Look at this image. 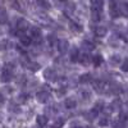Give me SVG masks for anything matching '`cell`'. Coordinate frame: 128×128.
Listing matches in <instances>:
<instances>
[{"mask_svg": "<svg viewBox=\"0 0 128 128\" xmlns=\"http://www.w3.org/2000/svg\"><path fill=\"white\" fill-rule=\"evenodd\" d=\"M31 34H32V37H34L35 40L41 42V30L38 27H32L31 28Z\"/></svg>", "mask_w": 128, "mask_h": 128, "instance_id": "9c48e42d", "label": "cell"}, {"mask_svg": "<svg viewBox=\"0 0 128 128\" xmlns=\"http://www.w3.org/2000/svg\"><path fill=\"white\" fill-rule=\"evenodd\" d=\"M13 80V68L12 67H5L2 72V81L3 82H9V81H12Z\"/></svg>", "mask_w": 128, "mask_h": 128, "instance_id": "6da1fadb", "label": "cell"}, {"mask_svg": "<svg viewBox=\"0 0 128 128\" xmlns=\"http://www.w3.org/2000/svg\"><path fill=\"white\" fill-rule=\"evenodd\" d=\"M120 105H122L120 100H115V101L112 102L110 108H112V110H118V109H120Z\"/></svg>", "mask_w": 128, "mask_h": 128, "instance_id": "7402d4cb", "label": "cell"}, {"mask_svg": "<svg viewBox=\"0 0 128 128\" xmlns=\"http://www.w3.org/2000/svg\"><path fill=\"white\" fill-rule=\"evenodd\" d=\"M49 128H55V127H49Z\"/></svg>", "mask_w": 128, "mask_h": 128, "instance_id": "74e56055", "label": "cell"}, {"mask_svg": "<svg viewBox=\"0 0 128 128\" xmlns=\"http://www.w3.org/2000/svg\"><path fill=\"white\" fill-rule=\"evenodd\" d=\"M102 56L101 55H95L94 58H92V63H94V66L95 67H99V66H101L102 64Z\"/></svg>", "mask_w": 128, "mask_h": 128, "instance_id": "ffe728a7", "label": "cell"}, {"mask_svg": "<svg viewBox=\"0 0 128 128\" xmlns=\"http://www.w3.org/2000/svg\"><path fill=\"white\" fill-rule=\"evenodd\" d=\"M36 98H37V101H38V102H42V104H45V102H48V101L50 100V98H51V96H50V94H49L48 91L42 90V91L37 92Z\"/></svg>", "mask_w": 128, "mask_h": 128, "instance_id": "7a4b0ae2", "label": "cell"}, {"mask_svg": "<svg viewBox=\"0 0 128 128\" xmlns=\"http://www.w3.org/2000/svg\"><path fill=\"white\" fill-rule=\"evenodd\" d=\"M69 27L76 32H82V26L76 23V22H73V20H69Z\"/></svg>", "mask_w": 128, "mask_h": 128, "instance_id": "d6986e66", "label": "cell"}, {"mask_svg": "<svg viewBox=\"0 0 128 128\" xmlns=\"http://www.w3.org/2000/svg\"><path fill=\"white\" fill-rule=\"evenodd\" d=\"M91 81V74H82L80 77V82L81 83H87Z\"/></svg>", "mask_w": 128, "mask_h": 128, "instance_id": "44dd1931", "label": "cell"}, {"mask_svg": "<svg viewBox=\"0 0 128 128\" xmlns=\"http://www.w3.org/2000/svg\"><path fill=\"white\" fill-rule=\"evenodd\" d=\"M99 124H100L101 127L108 126V124H109V119H108V116H102V118H100V120H99Z\"/></svg>", "mask_w": 128, "mask_h": 128, "instance_id": "f546056e", "label": "cell"}, {"mask_svg": "<svg viewBox=\"0 0 128 128\" xmlns=\"http://www.w3.org/2000/svg\"><path fill=\"white\" fill-rule=\"evenodd\" d=\"M122 70L123 72H128V58L124 59V62L122 63Z\"/></svg>", "mask_w": 128, "mask_h": 128, "instance_id": "d6a6232c", "label": "cell"}, {"mask_svg": "<svg viewBox=\"0 0 128 128\" xmlns=\"http://www.w3.org/2000/svg\"><path fill=\"white\" fill-rule=\"evenodd\" d=\"M4 102H5V99H4L3 94H0V106H3V105H4Z\"/></svg>", "mask_w": 128, "mask_h": 128, "instance_id": "e575fe53", "label": "cell"}, {"mask_svg": "<svg viewBox=\"0 0 128 128\" xmlns=\"http://www.w3.org/2000/svg\"><path fill=\"white\" fill-rule=\"evenodd\" d=\"M28 27H30V23L27 22L26 19L19 18L17 20V30H18V32H24V31L28 30Z\"/></svg>", "mask_w": 128, "mask_h": 128, "instance_id": "3957f363", "label": "cell"}, {"mask_svg": "<svg viewBox=\"0 0 128 128\" xmlns=\"http://www.w3.org/2000/svg\"><path fill=\"white\" fill-rule=\"evenodd\" d=\"M110 63L113 64V66L119 64V63H120V56H119V55H113V56L110 58Z\"/></svg>", "mask_w": 128, "mask_h": 128, "instance_id": "484cf974", "label": "cell"}, {"mask_svg": "<svg viewBox=\"0 0 128 128\" xmlns=\"http://www.w3.org/2000/svg\"><path fill=\"white\" fill-rule=\"evenodd\" d=\"M28 99V95H26V94H22V95H19V98H18V100L20 101V102H24L26 100Z\"/></svg>", "mask_w": 128, "mask_h": 128, "instance_id": "836d02e7", "label": "cell"}, {"mask_svg": "<svg viewBox=\"0 0 128 128\" xmlns=\"http://www.w3.org/2000/svg\"><path fill=\"white\" fill-rule=\"evenodd\" d=\"M72 128H82V127H72Z\"/></svg>", "mask_w": 128, "mask_h": 128, "instance_id": "d590c367", "label": "cell"}, {"mask_svg": "<svg viewBox=\"0 0 128 128\" xmlns=\"http://www.w3.org/2000/svg\"><path fill=\"white\" fill-rule=\"evenodd\" d=\"M63 124H64V118H58V119H55L54 126H52V127H55V128H62Z\"/></svg>", "mask_w": 128, "mask_h": 128, "instance_id": "d4e9b609", "label": "cell"}, {"mask_svg": "<svg viewBox=\"0 0 128 128\" xmlns=\"http://www.w3.org/2000/svg\"><path fill=\"white\" fill-rule=\"evenodd\" d=\"M36 122H37V126L38 127H45L48 124V116L45 115H38L36 118Z\"/></svg>", "mask_w": 128, "mask_h": 128, "instance_id": "4fadbf2b", "label": "cell"}, {"mask_svg": "<svg viewBox=\"0 0 128 128\" xmlns=\"http://www.w3.org/2000/svg\"><path fill=\"white\" fill-rule=\"evenodd\" d=\"M104 5V0H91V6L95 12H101Z\"/></svg>", "mask_w": 128, "mask_h": 128, "instance_id": "52a82bcc", "label": "cell"}, {"mask_svg": "<svg viewBox=\"0 0 128 128\" xmlns=\"http://www.w3.org/2000/svg\"><path fill=\"white\" fill-rule=\"evenodd\" d=\"M106 34H108V30L105 27H96L95 28V35L98 37H104Z\"/></svg>", "mask_w": 128, "mask_h": 128, "instance_id": "5bb4252c", "label": "cell"}, {"mask_svg": "<svg viewBox=\"0 0 128 128\" xmlns=\"http://www.w3.org/2000/svg\"><path fill=\"white\" fill-rule=\"evenodd\" d=\"M118 8H119V14L120 16L128 17V3L127 2H120Z\"/></svg>", "mask_w": 128, "mask_h": 128, "instance_id": "ba28073f", "label": "cell"}, {"mask_svg": "<svg viewBox=\"0 0 128 128\" xmlns=\"http://www.w3.org/2000/svg\"><path fill=\"white\" fill-rule=\"evenodd\" d=\"M59 2H66V0H59Z\"/></svg>", "mask_w": 128, "mask_h": 128, "instance_id": "8d00e7d4", "label": "cell"}, {"mask_svg": "<svg viewBox=\"0 0 128 128\" xmlns=\"http://www.w3.org/2000/svg\"><path fill=\"white\" fill-rule=\"evenodd\" d=\"M123 127H124V122H122L120 119L113 122V128H123Z\"/></svg>", "mask_w": 128, "mask_h": 128, "instance_id": "f1b7e54d", "label": "cell"}, {"mask_svg": "<svg viewBox=\"0 0 128 128\" xmlns=\"http://www.w3.org/2000/svg\"><path fill=\"white\" fill-rule=\"evenodd\" d=\"M64 105H66L67 109H74L77 106V101L74 99H67L66 102H64Z\"/></svg>", "mask_w": 128, "mask_h": 128, "instance_id": "2e32d148", "label": "cell"}, {"mask_svg": "<svg viewBox=\"0 0 128 128\" xmlns=\"http://www.w3.org/2000/svg\"><path fill=\"white\" fill-rule=\"evenodd\" d=\"M26 66H27V68H28L30 70H32V72H36V70L40 69V64H38V63H35V62H28Z\"/></svg>", "mask_w": 128, "mask_h": 128, "instance_id": "e0dca14e", "label": "cell"}, {"mask_svg": "<svg viewBox=\"0 0 128 128\" xmlns=\"http://www.w3.org/2000/svg\"><path fill=\"white\" fill-rule=\"evenodd\" d=\"M90 60H92L87 54H80V56H78V60L77 62H80L81 64H83V66H87V64L90 63Z\"/></svg>", "mask_w": 128, "mask_h": 128, "instance_id": "30bf717a", "label": "cell"}, {"mask_svg": "<svg viewBox=\"0 0 128 128\" xmlns=\"http://www.w3.org/2000/svg\"><path fill=\"white\" fill-rule=\"evenodd\" d=\"M119 119L122 122H128V110H123L119 114Z\"/></svg>", "mask_w": 128, "mask_h": 128, "instance_id": "cb8c5ba5", "label": "cell"}, {"mask_svg": "<svg viewBox=\"0 0 128 128\" xmlns=\"http://www.w3.org/2000/svg\"><path fill=\"white\" fill-rule=\"evenodd\" d=\"M94 87L96 91H99V92H102L105 88H106V83L102 82V81H98V82H95L94 83Z\"/></svg>", "mask_w": 128, "mask_h": 128, "instance_id": "7c38bea8", "label": "cell"}, {"mask_svg": "<svg viewBox=\"0 0 128 128\" xmlns=\"http://www.w3.org/2000/svg\"><path fill=\"white\" fill-rule=\"evenodd\" d=\"M98 114H99L98 112H95V110L92 109L90 113H87V114H86V118H87V119H90V120H92L94 118H96V116H98Z\"/></svg>", "mask_w": 128, "mask_h": 128, "instance_id": "4316f807", "label": "cell"}, {"mask_svg": "<svg viewBox=\"0 0 128 128\" xmlns=\"http://www.w3.org/2000/svg\"><path fill=\"white\" fill-rule=\"evenodd\" d=\"M37 128H38V127H37Z\"/></svg>", "mask_w": 128, "mask_h": 128, "instance_id": "f35d334b", "label": "cell"}, {"mask_svg": "<svg viewBox=\"0 0 128 128\" xmlns=\"http://www.w3.org/2000/svg\"><path fill=\"white\" fill-rule=\"evenodd\" d=\"M82 49L87 50V51H91V50L95 49V45H94V42H91V41H88V40H83V42H82Z\"/></svg>", "mask_w": 128, "mask_h": 128, "instance_id": "8fae6325", "label": "cell"}, {"mask_svg": "<svg viewBox=\"0 0 128 128\" xmlns=\"http://www.w3.org/2000/svg\"><path fill=\"white\" fill-rule=\"evenodd\" d=\"M92 19L94 20H100L101 19V12H95V10H92Z\"/></svg>", "mask_w": 128, "mask_h": 128, "instance_id": "1f68e13d", "label": "cell"}, {"mask_svg": "<svg viewBox=\"0 0 128 128\" xmlns=\"http://www.w3.org/2000/svg\"><path fill=\"white\" fill-rule=\"evenodd\" d=\"M48 41H49V44H50V45H55V44H58V38H56L55 35H50V36L48 37Z\"/></svg>", "mask_w": 128, "mask_h": 128, "instance_id": "83f0119b", "label": "cell"}, {"mask_svg": "<svg viewBox=\"0 0 128 128\" xmlns=\"http://www.w3.org/2000/svg\"><path fill=\"white\" fill-rule=\"evenodd\" d=\"M102 109H104V102L102 101H98V102L95 104V106H94V110L98 112V113H100Z\"/></svg>", "mask_w": 128, "mask_h": 128, "instance_id": "603a6c76", "label": "cell"}, {"mask_svg": "<svg viewBox=\"0 0 128 128\" xmlns=\"http://www.w3.org/2000/svg\"><path fill=\"white\" fill-rule=\"evenodd\" d=\"M44 77L48 80V81H55L56 78V72L52 69V68H48L44 70Z\"/></svg>", "mask_w": 128, "mask_h": 128, "instance_id": "5b68a950", "label": "cell"}, {"mask_svg": "<svg viewBox=\"0 0 128 128\" xmlns=\"http://www.w3.org/2000/svg\"><path fill=\"white\" fill-rule=\"evenodd\" d=\"M58 50L59 52H62V54H64V52H67V50L69 49V44L67 40H58Z\"/></svg>", "mask_w": 128, "mask_h": 128, "instance_id": "277c9868", "label": "cell"}, {"mask_svg": "<svg viewBox=\"0 0 128 128\" xmlns=\"http://www.w3.org/2000/svg\"><path fill=\"white\" fill-rule=\"evenodd\" d=\"M37 5L42 9H50L51 8V5L48 0H37Z\"/></svg>", "mask_w": 128, "mask_h": 128, "instance_id": "ac0fdd59", "label": "cell"}, {"mask_svg": "<svg viewBox=\"0 0 128 128\" xmlns=\"http://www.w3.org/2000/svg\"><path fill=\"white\" fill-rule=\"evenodd\" d=\"M18 36H19V40H20V42L24 45V46H28V45H31L32 44V38L28 36V35H26L24 32H18Z\"/></svg>", "mask_w": 128, "mask_h": 128, "instance_id": "8992f818", "label": "cell"}, {"mask_svg": "<svg viewBox=\"0 0 128 128\" xmlns=\"http://www.w3.org/2000/svg\"><path fill=\"white\" fill-rule=\"evenodd\" d=\"M6 20H8V16L4 10H2V12H0V23H5Z\"/></svg>", "mask_w": 128, "mask_h": 128, "instance_id": "4dcf8cb0", "label": "cell"}, {"mask_svg": "<svg viewBox=\"0 0 128 128\" xmlns=\"http://www.w3.org/2000/svg\"><path fill=\"white\" fill-rule=\"evenodd\" d=\"M78 56H80V49H77V48L70 49V60L72 62H77Z\"/></svg>", "mask_w": 128, "mask_h": 128, "instance_id": "9a60e30c", "label": "cell"}]
</instances>
